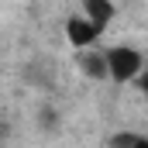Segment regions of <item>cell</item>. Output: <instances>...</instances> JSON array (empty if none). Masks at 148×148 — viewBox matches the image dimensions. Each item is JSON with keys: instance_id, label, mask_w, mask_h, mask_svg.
I'll list each match as a JSON object with an SVG mask.
<instances>
[{"instance_id": "6da1fadb", "label": "cell", "mask_w": 148, "mask_h": 148, "mask_svg": "<svg viewBox=\"0 0 148 148\" xmlns=\"http://www.w3.org/2000/svg\"><path fill=\"white\" fill-rule=\"evenodd\" d=\"M103 59H107V76L114 83H131L145 73V55L131 45H114L103 52Z\"/></svg>"}, {"instance_id": "7a4b0ae2", "label": "cell", "mask_w": 148, "mask_h": 148, "mask_svg": "<svg viewBox=\"0 0 148 148\" xmlns=\"http://www.w3.org/2000/svg\"><path fill=\"white\" fill-rule=\"evenodd\" d=\"M100 31H103V28H100V24H93L86 14H83V17H69V21H66V38H69V45H73L76 52L90 48V45L100 38Z\"/></svg>"}, {"instance_id": "3957f363", "label": "cell", "mask_w": 148, "mask_h": 148, "mask_svg": "<svg viewBox=\"0 0 148 148\" xmlns=\"http://www.w3.org/2000/svg\"><path fill=\"white\" fill-rule=\"evenodd\" d=\"M86 17L93 21V24H110V17H114V3L110 0H86Z\"/></svg>"}, {"instance_id": "277c9868", "label": "cell", "mask_w": 148, "mask_h": 148, "mask_svg": "<svg viewBox=\"0 0 148 148\" xmlns=\"http://www.w3.org/2000/svg\"><path fill=\"white\" fill-rule=\"evenodd\" d=\"M79 69L90 76V79H107V59H103V52L100 55H79Z\"/></svg>"}, {"instance_id": "5b68a950", "label": "cell", "mask_w": 148, "mask_h": 148, "mask_svg": "<svg viewBox=\"0 0 148 148\" xmlns=\"http://www.w3.org/2000/svg\"><path fill=\"white\" fill-rule=\"evenodd\" d=\"M138 86H141V93H145V100H148V73L138 76Z\"/></svg>"}, {"instance_id": "8992f818", "label": "cell", "mask_w": 148, "mask_h": 148, "mask_svg": "<svg viewBox=\"0 0 148 148\" xmlns=\"http://www.w3.org/2000/svg\"><path fill=\"white\" fill-rule=\"evenodd\" d=\"M131 148H148V138H134V141H131Z\"/></svg>"}]
</instances>
